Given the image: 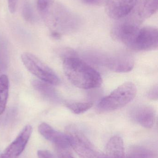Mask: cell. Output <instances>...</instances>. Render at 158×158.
<instances>
[{"label":"cell","instance_id":"1","mask_svg":"<svg viewBox=\"0 0 158 158\" xmlns=\"http://www.w3.org/2000/svg\"><path fill=\"white\" fill-rule=\"evenodd\" d=\"M63 70L70 81L76 87L83 89L97 88L102 84L100 74L78 57H64Z\"/></svg>","mask_w":158,"mask_h":158},{"label":"cell","instance_id":"2","mask_svg":"<svg viewBox=\"0 0 158 158\" xmlns=\"http://www.w3.org/2000/svg\"><path fill=\"white\" fill-rule=\"evenodd\" d=\"M52 32L62 34L72 33L80 26L79 18L61 4L54 1L41 14Z\"/></svg>","mask_w":158,"mask_h":158},{"label":"cell","instance_id":"3","mask_svg":"<svg viewBox=\"0 0 158 158\" xmlns=\"http://www.w3.org/2000/svg\"><path fill=\"white\" fill-rule=\"evenodd\" d=\"M137 89L132 82H126L114 90L98 103L97 110L99 112H109L125 106L135 98Z\"/></svg>","mask_w":158,"mask_h":158},{"label":"cell","instance_id":"4","mask_svg":"<svg viewBox=\"0 0 158 158\" xmlns=\"http://www.w3.org/2000/svg\"><path fill=\"white\" fill-rule=\"evenodd\" d=\"M89 57L95 63L118 73L130 72L134 66L133 57L125 53L109 55L92 53Z\"/></svg>","mask_w":158,"mask_h":158},{"label":"cell","instance_id":"5","mask_svg":"<svg viewBox=\"0 0 158 158\" xmlns=\"http://www.w3.org/2000/svg\"><path fill=\"white\" fill-rule=\"evenodd\" d=\"M21 59L27 69L42 81L51 85H57L60 83V79L55 72L34 55L24 53Z\"/></svg>","mask_w":158,"mask_h":158},{"label":"cell","instance_id":"6","mask_svg":"<svg viewBox=\"0 0 158 158\" xmlns=\"http://www.w3.org/2000/svg\"><path fill=\"white\" fill-rule=\"evenodd\" d=\"M70 146L80 158H101L93 145L84 134L75 126H70L66 130Z\"/></svg>","mask_w":158,"mask_h":158},{"label":"cell","instance_id":"7","mask_svg":"<svg viewBox=\"0 0 158 158\" xmlns=\"http://www.w3.org/2000/svg\"><path fill=\"white\" fill-rule=\"evenodd\" d=\"M158 47L157 29L153 27H141L129 48L136 51H150Z\"/></svg>","mask_w":158,"mask_h":158},{"label":"cell","instance_id":"8","mask_svg":"<svg viewBox=\"0 0 158 158\" xmlns=\"http://www.w3.org/2000/svg\"><path fill=\"white\" fill-rule=\"evenodd\" d=\"M137 0H106V12L109 17L118 20L130 15L137 4Z\"/></svg>","mask_w":158,"mask_h":158},{"label":"cell","instance_id":"9","mask_svg":"<svg viewBox=\"0 0 158 158\" xmlns=\"http://www.w3.org/2000/svg\"><path fill=\"white\" fill-rule=\"evenodd\" d=\"M32 130L31 125H26L14 142L2 153L0 158H18L28 142Z\"/></svg>","mask_w":158,"mask_h":158},{"label":"cell","instance_id":"10","mask_svg":"<svg viewBox=\"0 0 158 158\" xmlns=\"http://www.w3.org/2000/svg\"><path fill=\"white\" fill-rule=\"evenodd\" d=\"M38 131L46 140L54 144L58 148L68 149L70 146L66 135L56 131L47 123H41Z\"/></svg>","mask_w":158,"mask_h":158},{"label":"cell","instance_id":"11","mask_svg":"<svg viewBox=\"0 0 158 158\" xmlns=\"http://www.w3.org/2000/svg\"><path fill=\"white\" fill-rule=\"evenodd\" d=\"M130 116L135 122L144 128L150 129L155 123L156 112L150 106L142 105L134 108L131 111Z\"/></svg>","mask_w":158,"mask_h":158},{"label":"cell","instance_id":"12","mask_svg":"<svg viewBox=\"0 0 158 158\" xmlns=\"http://www.w3.org/2000/svg\"><path fill=\"white\" fill-rule=\"evenodd\" d=\"M136 6L134 12L132 14L139 22L142 23L149 18L158 10V0H140Z\"/></svg>","mask_w":158,"mask_h":158},{"label":"cell","instance_id":"13","mask_svg":"<svg viewBox=\"0 0 158 158\" xmlns=\"http://www.w3.org/2000/svg\"><path fill=\"white\" fill-rule=\"evenodd\" d=\"M106 158H125L124 143L121 137H111L106 148Z\"/></svg>","mask_w":158,"mask_h":158},{"label":"cell","instance_id":"14","mask_svg":"<svg viewBox=\"0 0 158 158\" xmlns=\"http://www.w3.org/2000/svg\"><path fill=\"white\" fill-rule=\"evenodd\" d=\"M9 81L5 75L0 77V115L5 110L9 94Z\"/></svg>","mask_w":158,"mask_h":158},{"label":"cell","instance_id":"15","mask_svg":"<svg viewBox=\"0 0 158 158\" xmlns=\"http://www.w3.org/2000/svg\"><path fill=\"white\" fill-rule=\"evenodd\" d=\"M129 158H156L154 152L146 148L133 147L130 149Z\"/></svg>","mask_w":158,"mask_h":158},{"label":"cell","instance_id":"16","mask_svg":"<svg viewBox=\"0 0 158 158\" xmlns=\"http://www.w3.org/2000/svg\"><path fill=\"white\" fill-rule=\"evenodd\" d=\"M32 83L34 87L45 95V96L53 99L57 98L56 94L53 88L49 85L50 84L36 80L33 81Z\"/></svg>","mask_w":158,"mask_h":158},{"label":"cell","instance_id":"17","mask_svg":"<svg viewBox=\"0 0 158 158\" xmlns=\"http://www.w3.org/2000/svg\"><path fill=\"white\" fill-rule=\"evenodd\" d=\"M93 106V103L88 102H69L66 104V106L74 114H80L84 113L90 109Z\"/></svg>","mask_w":158,"mask_h":158},{"label":"cell","instance_id":"18","mask_svg":"<svg viewBox=\"0 0 158 158\" xmlns=\"http://www.w3.org/2000/svg\"><path fill=\"white\" fill-rule=\"evenodd\" d=\"M54 0H37V7L41 14L45 11Z\"/></svg>","mask_w":158,"mask_h":158},{"label":"cell","instance_id":"19","mask_svg":"<svg viewBox=\"0 0 158 158\" xmlns=\"http://www.w3.org/2000/svg\"><path fill=\"white\" fill-rule=\"evenodd\" d=\"M23 15L26 20L30 21L32 19V13L31 7L29 5L27 4L24 6L23 9Z\"/></svg>","mask_w":158,"mask_h":158},{"label":"cell","instance_id":"20","mask_svg":"<svg viewBox=\"0 0 158 158\" xmlns=\"http://www.w3.org/2000/svg\"><path fill=\"white\" fill-rule=\"evenodd\" d=\"M158 85L153 87L148 93V97L151 100H157L158 99Z\"/></svg>","mask_w":158,"mask_h":158},{"label":"cell","instance_id":"21","mask_svg":"<svg viewBox=\"0 0 158 158\" xmlns=\"http://www.w3.org/2000/svg\"><path fill=\"white\" fill-rule=\"evenodd\" d=\"M37 155L38 158H55L51 152L47 150H39L37 152Z\"/></svg>","mask_w":158,"mask_h":158},{"label":"cell","instance_id":"22","mask_svg":"<svg viewBox=\"0 0 158 158\" xmlns=\"http://www.w3.org/2000/svg\"><path fill=\"white\" fill-rule=\"evenodd\" d=\"M58 158H74L67 149H60L58 148Z\"/></svg>","mask_w":158,"mask_h":158},{"label":"cell","instance_id":"23","mask_svg":"<svg viewBox=\"0 0 158 158\" xmlns=\"http://www.w3.org/2000/svg\"><path fill=\"white\" fill-rule=\"evenodd\" d=\"M18 0H8V8L11 13H14L16 9Z\"/></svg>","mask_w":158,"mask_h":158},{"label":"cell","instance_id":"24","mask_svg":"<svg viewBox=\"0 0 158 158\" xmlns=\"http://www.w3.org/2000/svg\"><path fill=\"white\" fill-rule=\"evenodd\" d=\"M83 1V0H81V1Z\"/></svg>","mask_w":158,"mask_h":158}]
</instances>
